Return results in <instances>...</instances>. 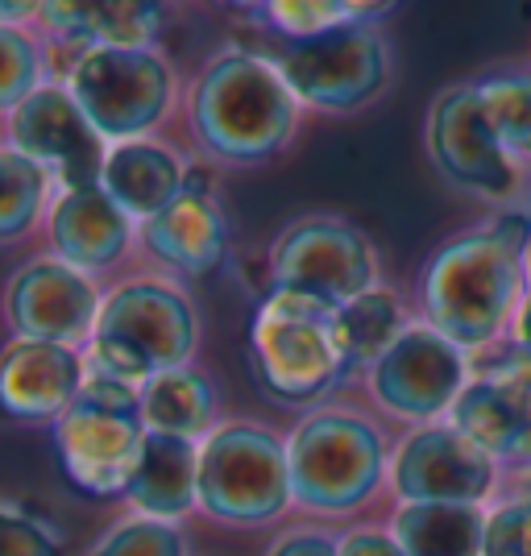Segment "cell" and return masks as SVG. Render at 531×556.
Returning <instances> with one entry per match:
<instances>
[{
	"instance_id": "obj_1",
	"label": "cell",
	"mask_w": 531,
	"mask_h": 556,
	"mask_svg": "<svg viewBox=\"0 0 531 556\" xmlns=\"http://www.w3.org/2000/svg\"><path fill=\"white\" fill-rule=\"evenodd\" d=\"M528 237L531 212L519 204L448 237L423 262L416 316L473 357L498 349L531 287L523 266Z\"/></svg>"
},
{
	"instance_id": "obj_2",
	"label": "cell",
	"mask_w": 531,
	"mask_h": 556,
	"mask_svg": "<svg viewBox=\"0 0 531 556\" xmlns=\"http://www.w3.org/2000/svg\"><path fill=\"white\" fill-rule=\"evenodd\" d=\"M300 100L257 47L216 50L187 88V129L216 166H262L300 134Z\"/></svg>"
},
{
	"instance_id": "obj_3",
	"label": "cell",
	"mask_w": 531,
	"mask_h": 556,
	"mask_svg": "<svg viewBox=\"0 0 531 556\" xmlns=\"http://www.w3.org/2000/svg\"><path fill=\"white\" fill-rule=\"evenodd\" d=\"M204 320L179 278L146 270L104 287V307L92 341L84 345L88 374L141 387L146 378L191 366L200 353Z\"/></svg>"
},
{
	"instance_id": "obj_4",
	"label": "cell",
	"mask_w": 531,
	"mask_h": 556,
	"mask_svg": "<svg viewBox=\"0 0 531 556\" xmlns=\"http://www.w3.org/2000/svg\"><path fill=\"white\" fill-rule=\"evenodd\" d=\"M287 465L295 510L316 519H349L387 490L391 441L378 416L332 399L295 419L287 432Z\"/></svg>"
},
{
	"instance_id": "obj_5",
	"label": "cell",
	"mask_w": 531,
	"mask_h": 556,
	"mask_svg": "<svg viewBox=\"0 0 531 556\" xmlns=\"http://www.w3.org/2000/svg\"><path fill=\"white\" fill-rule=\"evenodd\" d=\"M250 370L257 391L287 412H316L345 387L349 362L337 345L332 307L270 287L250 320Z\"/></svg>"
},
{
	"instance_id": "obj_6",
	"label": "cell",
	"mask_w": 531,
	"mask_h": 556,
	"mask_svg": "<svg viewBox=\"0 0 531 556\" xmlns=\"http://www.w3.org/2000/svg\"><path fill=\"white\" fill-rule=\"evenodd\" d=\"M54 79L67 84L104 146L159 138L179 109V71L159 47H88L71 54Z\"/></svg>"
},
{
	"instance_id": "obj_7",
	"label": "cell",
	"mask_w": 531,
	"mask_h": 556,
	"mask_svg": "<svg viewBox=\"0 0 531 556\" xmlns=\"http://www.w3.org/2000/svg\"><path fill=\"white\" fill-rule=\"evenodd\" d=\"M295 510L287 437L257 419H220L200 441V515L225 528H266Z\"/></svg>"
},
{
	"instance_id": "obj_8",
	"label": "cell",
	"mask_w": 531,
	"mask_h": 556,
	"mask_svg": "<svg viewBox=\"0 0 531 556\" xmlns=\"http://www.w3.org/2000/svg\"><path fill=\"white\" fill-rule=\"evenodd\" d=\"M54 457L67 482L88 498L113 503L125 498L129 478L138 469L146 428L138 416V387L109 382L88 374L79 399L63 419L50 424Z\"/></svg>"
},
{
	"instance_id": "obj_9",
	"label": "cell",
	"mask_w": 531,
	"mask_h": 556,
	"mask_svg": "<svg viewBox=\"0 0 531 556\" xmlns=\"http://www.w3.org/2000/svg\"><path fill=\"white\" fill-rule=\"evenodd\" d=\"M270 287L300 291L324 307H345L382 282V257L370 232L337 212H307L282 225L266 250Z\"/></svg>"
},
{
	"instance_id": "obj_10",
	"label": "cell",
	"mask_w": 531,
	"mask_h": 556,
	"mask_svg": "<svg viewBox=\"0 0 531 556\" xmlns=\"http://www.w3.org/2000/svg\"><path fill=\"white\" fill-rule=\"evenodd\" d=\"M257 50L287 79L300 109L332 116L362 113L391 88L394 63L382 25H349L337 34H324V38L270 42Z\"/></svg>"
},
{
	"instance_id": "obj_11",
	"label": "cell",
	"mask_w": 531,
	"mask_h": 556,
	"mask_svg": "<svg viewBox=\"0 0 531 556\" xmlns=\"http://www.w3.org/2000/svg\"><path fill=\"white\" fill-rule=\"evenodd\" d=\"M423 146L437 175L473 200L510 208L523 195V166L498 141L482 100L473 92V79L448 84L432 96L423 121Z\"/></svg>"
},
{
	"instance_id": "obj_12",
	"label": "cell",
	"mask_w": 531,
	"mask_h": 556,
	"mask_svg": "<svg viewBox=\"0 0 531 556\" xmlns=\"http://www.w3.org/2000/svg\"><path fill=\"white\" fill-rule=\"evenodd\" d=\"M469 378H473V353L453 345L416 316L403 328V337L362 374V387L370 394L374 412L407 428H423L448 419Z\"/></svg>"
},
{
	"instance_id": "obj_13",
	"label": "cell",
	"mask_w": 531,
	"mask_h": 556,
	"mask_svg": "<svg viewBox=\"0 0 531 556\" xmlns=\"http://www.w3.org/2000/svg\"><path fill=\"white\" fill-rule=\"evenodd\" d=\"M503 486V465L453 424L407 428L391 444L387 494L394 503H469L490 507Z\"/></svg>"
},
{
	"instance_id": "obj_14",
	"label": "cell",
	"mask_w": 531,
	"mask_h": 556,
	"mask_svg": "<svg viewBox=\"0 0 531 556\" xmlns=\"http://www.w3.org/2000/svg\"><path fill=\"white\" fill-rule=\"evenodd\" d=\"M104 307L100 278L84 275L54 254L25 257L0 287V320L9 337L84 349Z\"/></svg>"
},
{
	"instance_id": "obj_15",
	"label": "cell",
	"mask_w": 531,
	"mask_h": 556,
	"mask_svg": "<svg viewBox=\"0 0 531 556\" xmlns=\"http://www.w3.org/2000/svg\"><path fill=\"white\" fill-rule=\"evenodd\" d=\"M444 424H453L494 462H531V357L507 341L473 357V378L453 403Z\"/></svg>"
},
{
	"instance_id": "obj_16",
	"label": "cell",
	"mask_w": 531,
	"mask_h": 556,
	"mask_svg": "<svg viewBox=\"0 0 531 556\" xmlns=\"http://www.w3.org/2000/svg\"><path fill=\"white\" fill-rule=\"evenodd\" d=\"M4 146L47 170L54 187H88L100 179L109 146L75 104L63 79H47L17 113L4 116Z\"/></svg>"
},
{
	"instance_id": "obj_17",
	"label": "cell",
	"mask_w": 531,
	"mask_h": 556,
	"mask_svg": "<svg viewBox=\"0 0 531 556\" xmlns=\"http://www.w3.org/2000/svg\"><path fill=\"white\" fill-rule=\"evenodd\" d=\"M88 382L84 349L9 337L0 345V416L13 424H54Z\"/></svg>"
},
{
	"instance_id": "obj_18",
	"label": "cell",
	"mask_w": 531,
	"mask_h": 556,
	"mask_svg": "<svg viewBox=\"0 0 531 556\" xmlns=\"http://www.w3.org/2000/svg\"><path fill=\"white\" fill-rule=\"evenodd\" d=\"M141 254L159 266L162 275L179 278H208L229 257V216L220 200L204 184H191L166 208L138 229Z\"/></svg>"
},
{
	"instance_id": "obj_19",
	"label": "cell",
	"mask_w": 531,
	"mask_h": 556,
	"mask_svg": "<svg viewBox=\"0 0 531 556\" xmlns=\"http://www.w3.org/2000/svg\"><path fill=\"white\" fill-rule=\"evenodd\" d=\"M42 237H47V254L100 278L134 250L138 225L116 208L100 187L88 184L54 191L47 220H42Z\"/></svg>"
},
{
	"instance_id": "obj_20",
	"label": "cell",
	"mask_w": 531,
	"mask_h": 556,
	"mask_svg": "<svg viewBox=\"0 0 531 556\" xmlns=\"http://www.w3.org/2000/svg\"><path fill=\"white\" fill-rule=\"evenodd\" d=\"M195 184V170L179 146L162 138H138L109 146L96 187L125 212L134 225L154 220L166 204H175Z\"/></svg>"
},
{
	"instance_id": "obj_21",
	"label": "cell",
	"mask_w": 531,
	"mask_h": 556,
	"mask_svg": "<svg viewBox=\"0 0 531 556\" xmlns=\"http://www.w3.org/2000/svg\"><path fill=\"white\" fill-rule=\"evenodd\" d=\"M125 507L146 519L184 523L200 510V444L150 437L141 444L138 469L125 490Z\"/></svg>"
},
{
	"instance_id": "obj_22",
	"label": "cell",
	"mask_w": 531,
	"mask_h": 556,
	"mask_svg": "<svg viewBox=\"0 0 531 556\" xmlns=\"http://www.w3.org/2000/svg\"><path fill=\"white\" fill-rule=\"evenodd\" d=\"M138 416L150 437L200 444L220 424V391L212 374L200 370L195 362L175 366L138 387Z\"/></svg>"
},
{
	"instance_id": "obj_23",
	"label": "cell",
	"mask_w": 531,
	"mask_h": 556,
	"mask_svg": "<svg viewBox=\"0 0 531 556\" xmlns=\"http://www.w3.org/2000/svg\"><path fill=\"white\" fill-rule=\"evenodd\" d=\"M412 320H416V312L407 307L403 291L394 282H387V278L378 287H370L366 295H357L353 303L337 307L332 312V328H337V345L345 353L349 374L362 378L403 337V328L412 325Z\"/></svg>"
},
{
	"instance_id": "obj_24",
	"label": "cell",
	"mask_w": 531,
	"mask_h": 556,
	"mask_svg": "<svg viewBox=\"0 0 531 556\" xmlns=\"http://www.w3.org/2000/svg\"><path fill=\"white\" fill-rule=\"evenodd\" d=\"M387 528L407 556H482L485 507H469V503H394Z\"/></svg>"
},
{
	"instance_id": "obj_25",
	"label": "cell",
	"mask_w": 531,
	"mask_h": 556,
	"mask_svg": "<svg viewBox=\"0 0 531 556\" xmlns=\"http://www.w3.org/2000/svg\"><path fill=\"white\" fill-rule=\"evenodd\" d=\"M245 13L262 22L270 42H307V38H324L349 25H382L394 13V4H382V0H266V4H250Z\"/></svg>"
},
{
	"instance_id": "obj_26",
	"label": "cell",
	"mask_w": 531,
	"mask_h": 556,
	"mask_svg": "<svg viewBox=\"0 0 531 556\" xmlns=\"http://www.w3.org/2000/svg\"><path fill=\"white\" fill-rule=\"evenodd\" d=\"M54 191L59 187L42 166L0 141V245L25 241L34 229H42Z\"/></svg>"
},
{
	"instance_id": "obj_27",
	"label": "cell",
	"mask_w": 531,
	"mask_h": 556,
	"mask_svg": "<svg viewBox=\"0 0 531 556\" xmlns=\"http://www.w3.org/2000/svg\"><path fill=\"white\" fill-rule=\"evenodd\" d=\"M485 116L494 125L507 154L531 170V67H494L473 79Z\"/></svg>"
},
{
	"instance_id": "obj_28",
	"label": "cell",
	"mask_w": 531,
	"mask_h": 556,
	"mask_svg": "<svg viewBox=\"0 0 531 556\" xmlns=\"http://www.w3.org/2000/svg\"><path fill=\"white\" fill-rule=\"evenodd\" d=\"M47 79L54 75H50V54L38 29L0 25V121L17 113Z\"/></svg>"
},
{
	"instance_id": "obj_29",
	"label": "cell",
	"mask_w": 531,
	"mask_h": 556,
	"mask_svg": "<svg viewBox=\"0 0 531 556\" xmlns=\"http://www.w3.org/2000/svg\"><path fill=\"white\" fill-rule=\"evenodd\" d=\"M84 556H191V540L184 523H162V519L125 510Z\"/></svg>"
},
{
	"instance_id": "obj_30",
	"label": "cell",
	"mask_w": 531,
	"mask_h": 556,
	"mask_svg": "<svg viewBox=\"0 0 531 556\" xmlns=\"http://www.w3.org/2000/svg\"><path fill=\"white\" fill-rule=\"evenodd\" d=\"M0 556H67V535L47 515L0 498Z\"/></svg>"
},
{
	"instance_id": "obj_31",
	"label": "cell",
	"mask_w": 531,
	"mask_h": 556,
	"mask_svg": "<svg viewBox=\"0 0 531 556\" xmlns=\"http://www.w3.org/2000/svg\"><path fill=\"white\" fill-rule=\"evenodd\" d=\"M482 556H531V498H494L485 507Z\"/></svg>"
},
{
	"instance_id": "obj_32",
	"label": "cell",
	"mask_w": 531,
	"mask_h": 556,
	"mask_svg": "<svg viewBox=\"0 0 531 556\" xmlns=\"http://www.w3.org/2000/svg\"><path fill=\"white\" fill-rule=\"evenodd\" d=\"M262 556H341V535L316 528V523H303V528L278 535Z\"/></svg>"
},
{
	"instance_id": "obj_33",
	"label": "cell",
	"mask_w": 531,
	"mask_h": 556,
	"mask_svg": "<svg viewBox=\"0 0 531 556\" xmlns=\"http://www.w3.org/2000/svg\"><path fill=\"white\" fill-rule=\"evenodd\" d=\"M341 556H407L399 548V540L391 535V528L382 523H362V528H349L341 535Z\"/></svg>"
},
{
	"instance_id": "obj_34",
	"label": "cell",
	"mask_w": 531,
	"mask_h": 556,
	"mask_svg": "<svg viewBox=\"0 0 531 556\" xmlns=\"http://www.w3.org/2000/svg\"><path fill=\"white\" fill-rule=\"evenodd\" d=\"M507 345L531 357V287H528V295H523V303H519V312H515V320H510V328H507Z\"/></svg>"
},
{
	"instance_id": "obj_35",
	"label": "cell",
	"mask_w": 531,
	"mask_h": 556,
	"mask_svg": "<svg viewBox=\"0 0 531 556\" xmlns=\"http://www.w3.org/2000/svg\"><path fill=\"white\" fill-rule=\"evenodd\" d=\"M0 25L34 29L38 25V4L34 0H0Z\"/></svg>"
},
{
	"instance_id": "obj_36",
	"label": "cell",
	"mask_w": 531,
	"mask_h": 556,
	"mask_svg": "<svg viewBox=\"0 0 531 556\" xmlns=\"http://www.w3.org/2000/svg\"><path fill=\"white\" fill-rule=\"evenodd\" d=\"M519 208H528V212H531V170L523 175V195H519Z\"/></svg>"
},
{
	"instance_id": "obj_37",
	"label": "cell",
	"mask_w": 531,
	"mask_h": 556,
	"mask_svg": "<svg viewBox=\"0 0 531 556\" xmlns=\"http://www.w3.org/2000/svg\"><path fill=\"white\" fill-rule=\"evenodd\" d=\"M523 266H528V282H531V237H528V245H523Z\"/></svg>"
}]
</instances>
